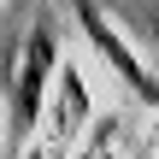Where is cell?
<instances>
[{
	"label": "cell",
	"mask_w": 159,
	"mask_h": 159,
	"mask_svg": "<svg viewBox=\"0 0 159 159\" xmlns=\"http://www.w3.org/2000/svg\"><path fill=\"white\" fill-rule=\"evenodd\" d=\"M77 18H83L89 41L100 47V59H106V65H112V71L124 77V89H130V94H136L142 106H159V83L148 77V65H142V59L130 53V41H124V35H118V30H112V24L100 18V6H94V0H77Z\"/></svg>",
	"instance_id": "6da1fadb"
},
{
	"label": "cell",
	"mask_w": 159,
	"mask_h": 159,
	"mask_svg": "<svg viewBox=\"0 0 159 159\" xmlns=\"http://www.w3.org/2000/svg\"><path fill=\"white\" fill-rule=\"evenodd\" d=\"M47 71H53V30L41 24V30L24 41V65H18V83H12V130H18V136H30V124L41 118Z\"/></svg>",
	"instance_id": "7a4b0ae2"
},
{
	"label": "cell",
	"mask_w": 159,
	"mask_h": 159,
	"mask_svg": "<svg viewBox=\"0 0 159 159\" xmlns=\"http://www.w3.org/2000/svg\"><path fill=\"white\" fill-rule=\"evenodd\" d=\"M83 118H89V89H83V71L65 65V71H59V118H53V136L71 142V136L83 130Z\"/></svg>",
	"instance_id": "3957f363"
}]
</instances>
